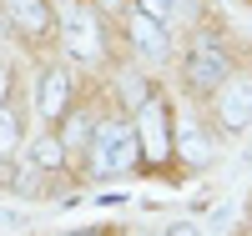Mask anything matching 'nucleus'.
<instances>
[{"label": "nucleus", "instance_id": "423d86ee", "mask_svg": "<svg viewBox=\"0 0 252 236\" xmlns=\"http://www.w3.org/2000/svg\"><path fill=\"white\" fill-rule=\"evenodd\" d=\"M126 30H131V46H136L141 55H152V60H161L166 51H172V40H166V20L146 15V10H131V15H126Z\"/></svg>", "mask_w": 252, "mask_h": 236}, {"label": "nucleus", "instance_id": "dca6fc26", "mask_svg": "<svg viewBox=\"0 0 252 236\" xmlns=\"http://www.w3.org/2000/svg\"><path fill=\"white\" fill-rule=\"evenodd\" d=\"M66 236H101V231H66Z\"/></svg>", "mask_w": 252, "mask_h": 236}, {"label": "nucleus", "instance_id": "9d476101", "mask_svg": "<svg viewBox=\"0 0 252 236\" xmlns=\"http://www.w3.org/2000/svg\"><path fill=\"white\" fill-rule=\"evenodd\" d=\"M31 161L46 166V171H61V166H66V146H61L56 136H40V141L31 146Z\"/></svg>", "mask_w": 252, "mask_h": 236}, {"label": "nucleus", "instance_id": "1a4fd4ad", "mask_svg": "<svg viewBox=\"0 0 252 236\" xmlns=\"http://www.w3.org/2000/svg\"><path fill=\"white\" fill-rule=\"evenodd\" d=\"M172 151L182 156V166H212V141H207V131H202V126H192V121L177 126Z\"/></svg>", "mask_w": 252, "mask_h": 236}, {"label": "nucleus", "instance_id": "0eeeda50", "mask_svg": "<svg viewBox=\"0 0 252 236\" xmlns=\"http://www.w3.org/2000/svg\"><path fill=\"white\" fill-rule=\"evenodd\" d=\"M0 15H5V26H15L20 35H46L51 30L46 0H0Z\"/></svg>", "mask_w": 252, "mask_h": 236}, {"label": "nucleus", "instance_id": "4468645a", "mask_svg": "<svg viewBox=\"0 0 252 236\" xmlns=\"http://www.w3.org/2000/svg\"><path fill=\"white\" fill-rule=\"evenodd\" d=\"M166 236H202L192 221H177V226H166Z\"/></svg>", "mask_w": 252, "mask_h": 236}, {"label": "nucleus", "instance_id": "2eb2a0df", "mask_svg": "<svg viewBox=\"0 0 252 236\" xmlns=\"http://www.w3.org/2000/svg\"><path fill=\"white\" fill-rule=\"evenodd\" d=\"M5 85H10V71L0 66V101H5Z\"/></svg>", "mask_w": 252, "mask_h": 236}, {"label": "nucleus", "instance_id": "f8f14e48", "mask_svg": "<svg viewBox=\"0 0 252 236\" xmlns=\"http://www.w3.org/2000/svg\"><path fill=\"white\" fill-rule=\"evenodd\" d=\"M81 141H91V121H86V116H71L66 141H61V146H81Z\"/></svg>", "mask_w": 252, "mask_h": 236}, {"label": "nucleus", "instance_id": "7ed1b4c3", "mask_svg": "<svg viewBox=\"0 0 252 236\" xmlns=\"http://www.w3.org/2000/svg\"><path fill=\"white\" fill-rule=\"evenodd\" d=\"M61 46H66L76 60H96L101 55V20L96 5H71L66 20H61Z\"/></svg>", "mask_w": 252, "mask_h": 236}, {"label": "nucleus", "instance_id": "9b49d317", "mask_svg": "<svg viewBox=\"0 0 252 236\" xmlns=\"http://www.w3.org/2000/svg\"><path fill=\"white\" fill-rule=\"evenodd\" d=\"M15 146H20V116H15V105L0 101V156L15 151Z\"/></svg>", "mask_w": 252, "mask_h": 236}, {"label": "nucleus", "instance_id": "6e6552de", "mask_svg": "<svg viewBox=\"0 0 252 236\" xmlns=\"http://www.w3.org/2000/svg\"><path fill=\"white\" fill-rule=\"evenodd\" d=\"M35 105H40L46 121H61L71 111V76L66 71H46L40 76V91H35Z\"/></svg>", "mask_w": 252, "mask_h": 236}, {"label": "nucleus", "instance_id": "f257e3e1", "mask_svg": "<svg viewBox=\"0 0 252 236\" xmlns=\"http://www.w3.org/2000/svg\"><path fill=\"white\" fill-rule=\"evenodd\" d=\"M136 156H141V146H136V126L111 121V126H101V131H91V156H86V166H91L96 181L126 176V171L136 166Z\"/></svg>", "mask_w": 252, "mask_h": 236}, {"label": "nucleus", "instance_id": "20e7f679", "mask_svg": "<svg viewBox=\"0 0 252 236\" xmlns=\"http://www.w3.org/2000/svg\"><path fill=\"white\" fill-rule=\"evenodd\" d=\"M222 80H227V51L217 40H202L192 51V60H187V85L192 91H217Z\"/></svg>", "mask_w": 252, "mask_h": 236}, {"label": "nucleus", "instance_id": "ddd939ff", "mask_svg": "<svg viewBox=\"0 0 252 236\" xmlns=\"http://www.w3.org/2000/svg\"><path fill=\"white\" fill-rule=\"evenodd\" d=\"M136 10L157 15V20H172V0H136Z\"/></svg>", "mask_w": 252, "mask_h": 236}, {"label": "nucleus", "instance_id": "f03ea898", "mask_svg": "<svg viewBox=\"0 0 252 236\" xmlns=\"http://www.w3.org/2000/svg\"><path fill=\"white\" fill-rule=\"evenodd\" d=\"M136 146H141V156L152 161V166H161L166 156H172V116H166V105L152 96V101H141L136 105Z\"/></svg>", "mask_w": 252, "mask_h": 236}, {"label": "nucleus", "instance_id": "39448f33", "mask_svg": "<svg viewBox=\"0 0 252 236\" xmlns=\"http://www.w3.org/2000/svg\"><path fill=\"white\" fill-rule=\"evenodd\" d=\"M217 121H222V131H247L252 126V80L217 85Z\"/></svg>", "mask_w": 252, "mask_h": 236}]
</instances>
